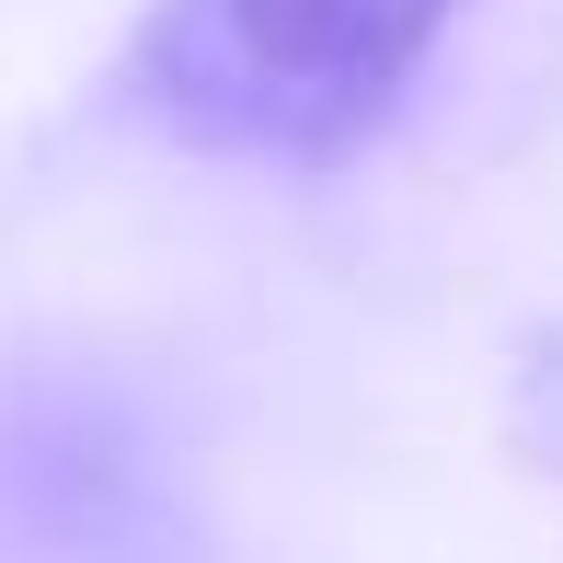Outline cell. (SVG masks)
<instances>
[{"label":"cell","instance_id":"obj_1","mask_svg":"<svg viewBox=\"0 0 563 563\" xmlns=\"http://www.w3.org/2000/svg\"><path fill=\"white\" fill-rule=\"evenodd\" d=\"M460 0H150L115 92L208 162H345L415 92Z\"/></svg>","mask_w":563,"mask_h":563},{"label":"cell","instance_id":"obj_2","mask_svg":"<svg viewBox=\"0 0 563 563\" xmlns=\"http://www.w3.org/2000/svg\"><path fill=\"white\" fill-rule=\"evenodd\" d=\"M529 438H541V449H552V472H563V345L529 368Z\"/></svg>","mask_w":563,"mask_h":563}]
</instances>
